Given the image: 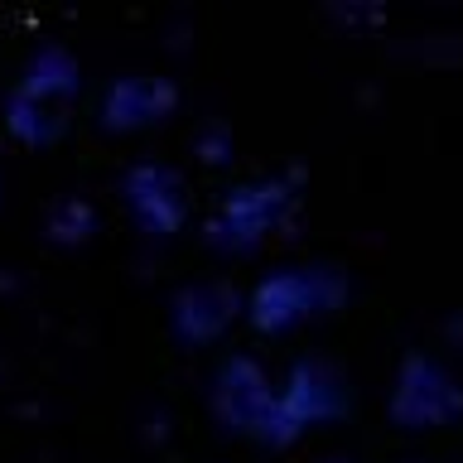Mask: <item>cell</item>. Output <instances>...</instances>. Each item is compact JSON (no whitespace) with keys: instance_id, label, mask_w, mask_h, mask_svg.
<instances>
[{"instance_id":"6da1fadb","label":"cell","mask_w":463,"mask_h":463,"mask_svg":"<svg viewBox=\"0 0 463 463\" xmlns=\"http://www.w3.org/2000/svg\"><path fill=\"white\" fill-rule=\"evenodd\" d=\"M391 411H396V425H444L449 415L463 411V396L434 362L411 357L405 372H401V386H396Z\"/></svg>"},{"instance_id":"ba28073f","label":"cell","mask_w":463,"mask_h":463,"mask_svg":"<svg viewBox=\"0 0 463 463\" xmlns=\"http://www.w3.org/2000/svg\"><path fill=\"white\" fill-rule=\"evenodd\" d=\"M72 87H78V63L58 49H43L34 63H29V78H24L20 92L39 101V97H53V92H72Z\"/></svg>"},{"instance_id":"277c9868","label":"cell","mask_w":463,"mask_h":463,"mask_svg":"<svg viewBox=\"0 0 463 463\" xmlns=\"http://www.w3.org/2000/svg\"><path fill=\"white\" fill-rule=\"evenodd\" d=\"M217 401H222V415L232 420L237 430H266V420H270V391H266V376L256 372V362H227L222 376H217Z\"/></svg>"},{"instance_id":"7a4b0ae2","label":"cell","mask_w":463,"mask_h":463,"mask_svg":"<svg viewBox=\"0 0 463 463\" xmlns=\"http://www.w3.org/2000/svg\"><path fill=\"white\" fill-rule=\"evenodd\" d=\"M285 203V188L280 184H251L241 188V194H232L222 203V213H217L213 222V237L217 241H232V246H251L260 232L275 222V208Z\"/></svg>"},{"instance_id":"3957f363","label":"cell","mask_w":463,"mask_h":463,"mask_svg":"<svg viewBox=\"0 0 463 463\" xmlns=\"http://www.w3.org/2000/svg\"><path fill=\"white\" fill-rule=\"evenodd\" d=\"M314 285H318V275H304V270H280V275H270V280H260L256 299H251L256 328L280 333V328L295 324V318H304L318 299Z\"/></svg>"},{"instance_id":"5b68a950","label":"cell","mask_w":463,"mask_h":463,"mask_svg":"<svg viewBox=\"0 0 463 463\" xmlns=\"http://www.w3.org/2000/svg\"><path fill=\"white\" fill-rule=\"evenodd\" d=\"M126 194L136 203L140 222H150L155 232H179L184 222V194H179V179L165 169V165H140L136 174L126 179Z\"/></svg>"},{"instance_id":"52a82bcc","label":"cell","mask_w":463,"mask_h":463,"mask_svg":"<svg viewBox=\"0 0 463 463\" xmlns=\"http://www.w3.org/2000/svg\"><path fill=\"white\" fill-rule=\"evenodd\" d=\"M227 318H232V289H222V285H198L179 299V328L194 343L217 338V328H222Z\"/></svg>"},{"instance_id":"8992f818","label":"cell","mask_w":463,"mask_h":463,"mask_svg":"<svg viewBox=\"0 0 463 463\" xmlns=\"http://www.w3.org/2000/svg\"><path fill=\"white\" fill-rule=\"evenodd\" d=\"M169 107H174V87L169 82H159V78H121L107 92V126L130 130V126L159 121Z\"/></svg>"}]
</instances>
